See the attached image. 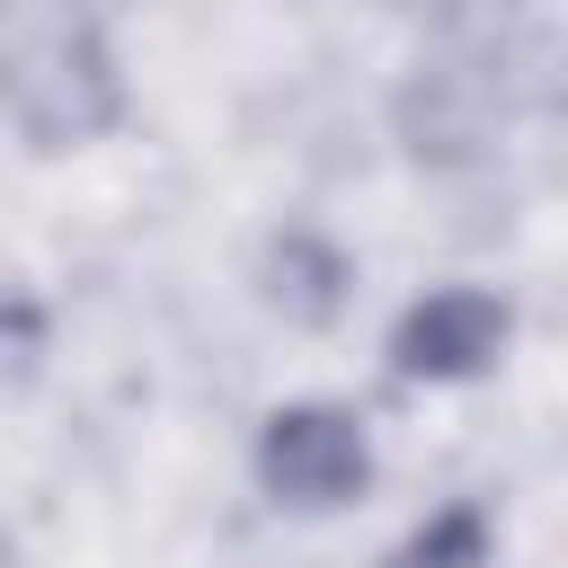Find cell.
<instances>
[{"label": "cell", "instance_id": "6da1fadb", "mask_svg": "<svg viewBox=\"0 0 568 568\" xmlns=\"http://www.w3.org/2000/svg\"><path fill=\"white\" fill-rule=\"evenodd\" d=\"M0 98H9V124H18L36 151H89V142L115 133L124 106H133L124 62H115V44H106L89 18L44 27V36L9 62Z\"/></svg>", "mask_w": 568, "mask_h": 568}, {"label": "cell", "instance_id": "5b68a950", "mask_svg": "<svg viewBox=\"0 0 568 568\" xmlns=\"http://www.w3.org/2000/svg\"><path fill=\"white\" fill-rule=\"evenodd\" d=\"M497 541H506V524H497V506L488 497H444V506H426L390 550H382V568H497Z\"/></svg>", "mask_w": 568, "mask_h": 568}, {"label": "cell", "instance_id": "7a4b0ae2", "mask_svg": "<svg viewBox=\"0 0 568 568\" xmlns=\"http://www.w3.org/2000/svg\"><path fill=\"white\" fill-rule=\"evenodd\" d=\"M248 479L284 515H346L373 488V426L346 399H275L248 435Z\"/></svg>", "mask_w": 568, "mask_h": 568}, {"label": "cell", "instance_id": "277c9868", "mask_svg": "<svg viewBox=\"0 0 568 568\" xmlns=\"http://www.w3.org/2000/svg\"><path fill=\"white\" fill-rule=\"evenodd\" d=\"M355 284H364L355 248L320 222H275L266 248H257V302L284 328H337L355 311Z\"/></svg>", "mask_w": 568, "mask_h": 568}, {"label": "cell", "instance_id": "3957f363", "mask_svg": "<svg viewBox=\"0 0 568 568\" xmlns=\"http://www.w3.org/2000/svg\"><path fill=\"white\" fill-rule=\"evenodd\" d=\"M506 346H515V302L497 284H426L390 320L382 364L408 390H470L506 364Z\"/></svg>", "mask_w": 568, "mask_h": 568}, {"label": "cell", "instance_id": "8992f818", "mask_svg": "<svg viewBox=\"0 0 568 568\" xmlns=\"http://www.w3.org/2000/svg\"><path fill=\"white\" fill-rule=\"evenodd\" d=\"M44 337V311L18 293V284H0V355H18V346H36Z\"/></svg>", "mask_w": 568, "mask_h": 568}]
</instances>
